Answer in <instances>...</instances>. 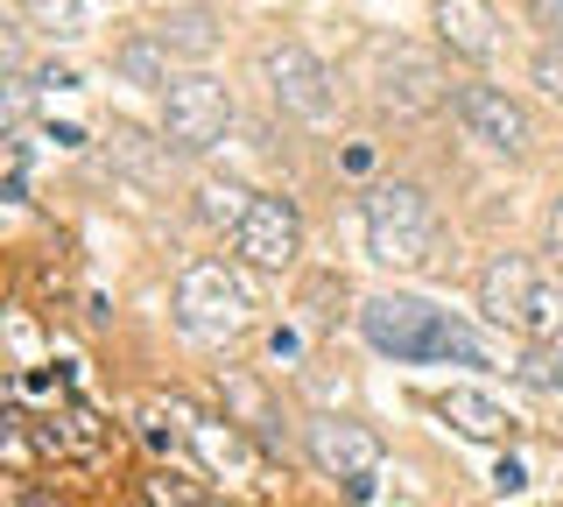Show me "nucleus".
<instances>
[{"label":"nucleus","instance_id":"nucleus-2","mask_svg":"<svg viewBox=\"0 0 563 507\" xmlns=\"http://www.w3.org/2000/svg\"><path fill=\"white\" fill-rule=\"evenodd\" d=\"M360 225H366V254L380 268H430L437 261V212L422 198V184H366Z\"/></svg>","mask_w":563,"mask_h":507},{"label":"nucleus","instance_id":"nucleus-10","mask_svg":"<svg viewBox=\"0 0 563 507\" xmlns=\"http://www.w3.org/2000/svg\"><path fill=\"white\" fill-rule=\"evenodd\" d=\"M536 289H542V268H536L528 254H493L486 268L472 275V296H479L486 324H500V331H528Z\"/></svg>","mask_w":563,"mask_h":507},{"label":"nucleus","instance_id":"nucleus-6","mask_svg":"<svg viewBox=\"0 0 563 507\" xmlns=\"http://www.w3.org/2000/svg\"><path fill=\"white\" fill-rule=\"evenodd\" d=\"M233 134V92H225L211 71H184L163 92V142L176 155H205Z\"/></svg>","mask_w":563,"mask_h":507},{"label":"nucleus","instance_id":"nucleus-17","mask_svg":"<svg viewBox=\"0 0 563 507\" xmlns=\"http://www.w3.org/2000/svg\"><path fill=\"white\" fill-rule=\"evenodd\" d=\"M515 381L536 395H563V339H536L515 353Z\"/></svg>","mask_w":563,"mask_h":507},{"label":"nucleus","instance_id":"nucleus-20","mask_svg":"<svg viewBox=\"0 0 563 507\" xmlns=\"http://www.w3.org/2000/svg\"><path fill=\"white\" fill-rule=\"evenodd\" d=\"M148 507H219V500H211L198 480H184V472L163 465V472H148Z\"/></svg>","mask_w":563,"mask_h":507},{"label":"nucleus","instance_id":"nucleus-9","mask_svg":"<svg viewBox=\"0 0 563 507\" xmlns=\"http://www.w3.org/2000/svg\"><path fill=\"white\" fill-rule=\"evenodd\" d=\"M233 254L246 268H261V275L296 268V254H303V212H296L289 198H275V190H261L254 212L233 225Z\"/></svg>","mask_w":563,"mask_h":507},{"label":"nucleus","instance_id":"nucleus-3","mask_svg":"<svg viewBox=\"0 0 563 507\" xmlns=\"http://www.w3.org/2000/svg\"><path fill=\"white\" fill-rule=\"evenodd\" d=\"M246 318H254V296L225 261H198V268H184V283H176V324L190 331L198 345H225L240 339Z\"/></svg>","mask_w":563,"mask_h":507},{"label":"nucleus","instance_id":"nucleus-21","mask_svg":"<svg viewBox=\"0 0 563 507\" xmlns=\"http://www.w3.org/2000/svg\"><path fill=\"white\" fill-rule=\"evenodd\" d=\"M528 78H536L550 99H563V43H542L536 57H528Z\"/></svg>","mask_w":563,"mask_h":507},{"label":"nucleus","instance_id":"nucleus-12","mask_svg":"<svg viewBox=\"0 0 563 507\" xmlns=\"http://www.w3.org/2000/svg\"><path fill=\"white\" fill-rule=\"evenodd\" d=\"M169 49H163V36L155 29H128V36L113 43V71L128 78V85H141V92H169L176 85V71H169Z\"/></svg>","mask_w":563,"mask_h":507},{"label":"nucleus","instance_id":"nucleus-15","mask_svg":"<svg viewBox=\"0 0 563 507\" xmlns=\"http://www.w3.org/2000/svg\"><path fill=\"white\" fill-rule=\"evenodd\" d=\"M437 416L457 423L472 444H500V437H507V409L493 395H479V388H444V395H437Z\"/></svg>","mask_w":563,"mask_h":507},{"label":"nucleus","instance_id":"nucleus-23","mask_svg":"<svg viewBox=\"0 0 563 507\" xmlns=\"http://www.w3.org/2000/svg\"><path fill=\"white\" fill-rule=\"evenodd\" d=\"M528 14L550 29V43H563V0H528Z\"/></svg>","mask_w":563,"mask_h":507},{"label":"nucleus","instance_id":"nucleus-1","mask_svg":"<svg viewBox=\"0 0 563 507\" xmlns=\"http://www.w3.org/2000/svg\"><path fill=\"white\" fill-rule=\"evenodd\" d=\"M360 331L366 345L387 360H465V366H486L479 339H472L457 318H444L437 304H422L409 289H380L360 304Z\"/></svg>","mask_w":563,"mask_h":507},{"label":"nucleus","instance_id":"nucleus-24","mask_svg":"<svg viewBox=\"0 0 563 507\" xmlns=\"http://www.w3.org/2000/svg\"><path fill=\"white\" fill-rule=\"evenodd\" d=\"M8 507H57V500L35 494V480H8Z\"/></svg>","mask_w":563,"mask_h":507},{"label":"nucleus","instance_id":"nucleus-18","mask_svg":"<svg viewBox=\"0 0 563 507\" xmlns=\"http://www.w3.org/2000/svg\"><path fill=\"white\" fill-rule=\"evenodd\" d=\"M14 8H22V22L49 43H70L78 22H85V0H14Z\"/></svg>","mask_w":563,"mask_h":507},{"label":"nucleus","instance_id":"nucleus-4","mask_svg":"<svg viewBox=\"0 0 563 507\" xmlns=\"http://www.w3.org/2000/svg\"><path fill=\"white\" fill-rule=\"evenodd\" d=\"M457 85L444 78V64L430 57L422 43H374V107L395 120H422L437 113Z\"/></svg>","mask_w":563,"mask_h":507},{"label":"nucleus","instance_id":"nucleus-8","mask_svg":"<svg viewBox=\"0 0 563 507\" xmlns=\"http://www.w3.org/2000/svg\"><path fill=\"white\" fill-rule=\"evenodd\" d=\"M303 444H310L317 472L345 486V500H374V480H380L387 451H380V437L366 430V423H352V416H310Z\"/></svg>","mask_w":563,"mask_h":507},{"label":"nucleus","instance_id":"nucleus-7","mask_svg":"<svg viewBox=\"0 0 563 507\" xmlns=\"http://www.w3.org/2000/svg\"><path fill=\"white\" fill-rule=\"evenodd\" d=\"M451 113H457V128L486 155H500V163H521V155L536 148V113H528L507 85H457Z\"/></svg>","mask_w":563,"mask_h":507},{"label":"nucleus","instance_id":"nucleus-11","mask_svg":"<svg viewBox=\"0 0 563 507\" xmlns=\"http://www.w3.org/2000/svg\"><path fill=\"white\" fill-rule=\"evenodd\" d=\"M430 22H437V36H444L451 57L486 64L493 49H500V14H493V0H437Z\"/></svg>","mask_w":563,"mask_h":507},{"label":"nucleus","instance_id":"nucleus-16","mask_svg":"<svg viewBox=\"0 0 563 507\" xmlns=\"http://www.w3.org/2000/svg\"><path fill=\"white\" fill-rule=\"evenodd\" d=\"M106 155H113L128 177H141V184H163V177H169V163H176V148H169V142H148L141 128H128V120H113V134H106Z\"/></svg>","mask_w":563,"mask_h":507},{"label":"nucleus","instance_id":"nucleus-19","mask_svg":"<svg viewBox=\"0 0 563 507\" xmlns=\"http://www.w3.org/2000/svg\"><path fill=\"white\" fill-rule=\"evenodd\" d=\"M246 212H254V190H240L233 177H211V184L198 190V219H205V225H240Z\"/></svg>","mask_w":563,"mask_h":507},{"label":"nucleus","instance_id":"nucleus-26","mask_svg":"<svg viewBox=\"0 0 563 507\" xmlns=\"http://www.w3.org/2000/svg\"><path fill=\"white\" fill-rule=\"evenodd\" d=\"M339 163L352 169V177H366V169H374V148H366V142H352V148L339 155Z\"/></svg>","mask_w":563,"mask_h":507},{"label":"nucleus","instance_id":"nucleus-14","mask_svg":"<svg viewBox=\"0 0 563 507\" xmlns=\"http://www.w3.org/2000/svg\"><path fill=\"white\" fill-rule=\"evenodd\" d=\"M155 36H163V49L176 64H205L211 49H219V14L190 0V8H169L163 22H155Z\"/></svg>","mask_w":563,"mask_h":507},{"label":"nucleus","instance_id":"nucleus-5","mask_svg":"<svg viewBox=\"0 0 563 507\" xmlns=\"http://www.w3.org/2000/svg\"><path fill=\"white\" fill-rule=\"evenodd\" d=\"M254 71L289 120H331V71L317 64V49L303 36H268L254 49Z\"/></svg>","mask_w":563,"mask_h":507},{"label":"nucleus","instance_id":"nucleus-25","mask_svg":"<svg viewBox=\"0 0 563 507\" xmlns=\"http://www.w3.org/2000/svg\"><path fill=\"white\" fill-rule=\"evenodd\" d=\"M493 486H500V494H521V486H528L521 459H500V465H493Z\"/></svg>","mask_w":563,"mask_h":507},{"label":"nucleus","instance_id":"nucleus-13","mask_svg":"<svg viewBox=\"0 0 563 507\" xmlns=\"http://www.w3.org/2000/svg\"><path fill=\"white\" fill-rule=\"evenodd\" d=\"M219 395L233 401V416H240V423L261 437V444L289 459V430H282V416H275V401H268V388H261V381H246V374H225V366H219Z\"/></svg>","mask_w":563,"mask_h":507},{"label":"nucleus","instance_id":"nucleus-22","mask_svg":"<svg viewBox=\"0 0 563 507\" xmlns=\"http://www.w3.org/2000/svg\"><path fill=\"white\" fill-rule=\"evenodd\" d=\"M542 254L563 268V198H550V212H542Z\"/></svg>","mask_w":563,"mask_h":507}]
</instances>
